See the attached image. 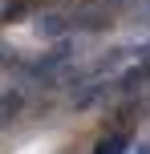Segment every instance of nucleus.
<instances>
[{
	"instance_id": "20e7f679",
	"label": "nucleus",
	"mask_w": 150,
	"mask_h": 154,
	"mask_svg": "<svg viewBox=\"0 0 150 154\" xmlns=\"http://www.w3.org/2000/svg\"><path fill=\"white\" fill-rule=\"evenodd\" d=\"M138 154H150V142H146V146H138Z\"/></svg>"
},
{
	"instance_id": "39448f33",
	"label": "nucleus",
	"mask_w": 150,
	"mask_h": 154,
	"mask_svg": "<svg viewBox=\"0 0 150 154\" xmlns=\"http://www.w3.org/2000/svg\"><path fill=\"white\" fill-rule=\"evenodd\" d=\"M146 20H150V16H146Z\"/></svg>"
},
{
	"instance_id": "f257e3e1",
	"label": "nucleus",
	"mask_w": 150,
	"mask_h": 154,
	"mask_svg": "<svg viewBox=\"0 0 150 154\" xmlns=\"http://www.w3.org/2000/svg\"><path fill=\"white\" fill-rule=\"evenodd\" d=\"M73 24H69V16L65 12H45V16H37V32L41 37H65Z\"/></svg>"
},
{
	"instance_id": "7ed1b4c3",
	"label": "nucleus",
	"mask_w": 150,
	"mask_h": 154,
	"mask_svg": "<svg viewBox=\"0 0 150 154\" xmlns=\"http://www.w3.org/2000/svg\"><path fill=\"white\" fill-rule=\"evenodd\" d=\"M16 109H20V93H4V97H0V122L16 118Z\"/></svg>"
},
{
	"instance_id": "f03ea898",
	"label": "nucleus",
	"mask_w": 150,
	"mask_h": 154,
	"mask_svg": "<svg viewBox=\"0 0 150 154\" xmlns=\"http://www.w3.org/2000/svg\"><path fill=\"white\" fill-rule=\"evenodd\" d=\"M126 146H130V134H126V130H118V134H106V138L97 142V150H93V154H126Z\"/></svg>"
}]
</instances>
